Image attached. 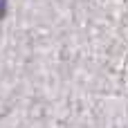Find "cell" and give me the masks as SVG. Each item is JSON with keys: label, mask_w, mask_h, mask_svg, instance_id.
<instances>
[{"label": "cell", "mask_w": 128, "mask_h": 128, "mask_svg": "<svg viewBox=\"0 0 128 128\" xmlns=\"http://www.w3.org/2000/svg\"><path fill=\"white\" fill-rule=\"evenodd\" d=\"M4 14H7V0H0V20L4 18Z\"/></svg>", "instance_id": "obj_1"}]
</instances>
